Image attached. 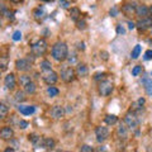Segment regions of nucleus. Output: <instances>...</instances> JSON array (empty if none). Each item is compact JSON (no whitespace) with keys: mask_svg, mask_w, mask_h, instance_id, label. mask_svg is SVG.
Returning a JSON list of instances; mask_svg holds the SVG:
<instances>
[{"mask_svg":"<svg viewBox=\"0 0 152 152\" xmlns=\"http://www.w3.org/2000/svg\"><path fill=\"white\" fill-rule=\"evenodd\" d=\"M18 110L20 112V114H23V115H31V114H33L36 112V107H33V105H19Z\"/></svg>","mask_w":152,"mask_h":152,"instance_id":"nucleus-16","label":"nucleus"},{"mask_svg":"<svg viewBox=\"0 0 152 152\" xmlns=\"http://www.w3.org/2000/svg\"><path fill=\"white\" fill-rule=\"evenodd\" d=\"M136 9H137V7L134 3H127L122 7V13L127 17H132L133 14H136Z\"/></svg>","mask_w":152,"mask_h":152,"instance_id":"nucleus-8","label":"nucleus"},{"mask_svg":"<svg viewBox=\"0 0 152 152\" xmlns=\"http://www.w3.org/2000/svg\"><path fill=\"white\" fill-rule=\"evenodd\" d=\"M117 14H118L117 8H115V7L112 8V9H110V15H112V17H117Z\"/></svg>","mask_w":152,"mask_h":152,"instance_id":"nucleus-42","label":"nucleus"},{"mask_svg":"<svg viewBox=\"0 0 152 152\" xmlns=\"http://www.w3.org/2000/svg\"><path fill=\"white\" fill-rule=\"evenodd\" d=\"M150 13H151V14H152V5H151V7H150Z\"/></svg>","mask_w":152,"mask_h":152,"instance_id":"nucleus-47","label":"nucleus"},{"mask_svg":"<svg viewBox=\"0 0 152 152\" xmlns=\"http://www.w3.org/2000/svg\"><path fill=\"white\" fill-rule=\"evenodd\" d=\"M24 90H26V93H28V94H34L36 93V85H34V83L28 84L27 86L24 88Z\"/></svg>","mask_w":152,"mask_h":152,"instance_id":"nucleus-28","label":"nucleus"},{"mask_svg":"<svg viewBox=\"0 0 152 152\" xmlns=\"http://www.w3.org/2000/svg\"><path fill=\"white\" fill-rule=\"evenodd\" d=\"M51 69H52V65H51V62L48 60H43L41 62V70L42 71H45V72H48V71H51Z\"/></svg>","mask_w":152,"mask_h":152,"instance_id":"nucleus-23","label":"nucleus"},{"mask_svg":"<svg viewBox=\"0 0 152 152\" xmlns=\"http://www.w3.org/2000/svg\"><path fill=\"white\" fill-rule=\"evenodd\" d=\"M4 152H15V151H14V150L12 148V147H9V148H7V150L4 151Z\"/></svg>","mask_w":152,"mask_h":152,"instance_id":"nucleus-46","label":"nucleus"},{"mask_svg":"<svg viewBox=\"0 0 152 152\" xmlns=\"http://www.w3.org/2000/svg\"><path fill=\"white\" fill-rule=\"evenodd\" d=\"M57 74L55 72V71H48V72H45V75H43V80H45V83L47 84V85H53V84H56V81H57Z\"/></svg>","mask_w":152,"mask_h":152,"instance_id":"nucleus-9","label":"nucleus"},{"mask_svg":"<svg viewBox=\"0 0 152 152\" xmlns=\"http://www.w3.org/2000/svg\"><path fill=\"white\" fill-rule=\"evenodd\" d=\"M143 58L146 61H148V60H152V50H147L145 52V56H143Z\"/></svg>","mask_w":152,"mask_h":152,"instance_id":"nucleus-36","label":"nucleus"},{"mask_svg":"<svg viewBox=\"0 0 152 152\" xmlns=\"http://www.w3.org/2000/svg\"><path fill=\"white\" fill-rule=\"evenodd\" d=\"M100 58L103 60V61H108L109 60V53L107 51H102L100 52Z\"/></svg>","mask_w":152,"mask_h":152,"instance_id":"nucleus-37","label":"nucleus"},{"mask_svg":"<svg viewBox=\"0 0 152 152\" xmlns=\"http://www.w3.org/2000/svg\"><path fill=\"white\" fill-rule=\"evenodd\" d=\"M80 15H81V12H80L79 8H71V10H70V18L72 19V20L77 22Z\"/></svg>","mask_w":152,"mask_h":152,"instance_id":"nucleus-20","label":"nucleus"},{"mask_svg":"<svg viewBox=\"0 0 152 152\" xmlns=\"http://www.w3.org/2000/svg\"><path fill=\"white\" fill-rule=\"evenodd\" d=\"M142 84H143V86H145V90H146L147 95L152 96V79H150V77L142 79Z\"/></svg>","mask_w":152,"mask_h":152,"instance_id":"nucleus-18","label":"nucleus"},{"mask_svg":"<svg viewBox=\"0 0 152 152\" xmlns=\"http://www.w3.org/2000/svg\"><path fill=\"white\" fill-rule=\"evenodd\" d=\"M19 83H20L22 86H27L28 84H31L32 83V80H31V76H28V75H22L20 77H19Z\"/></svg>","mask_w":152,"mask_h":152,"instance_id":"nucleus-22","label":"nucleus"},{"mask_svg":"<svg viewBox=\"0 0 152 152\" xmlns=\"http://www.w3.org/2000/svg\"><path fill=\"white\" fill-rule=\"evenodd\" d=\"M45 147L46 148H53L55 147V141L52 138H45Z\"/></svg>","mask_w":152,"mask_h":152,"instance_id":"nucleus-30","label":"nucleus"},{"mask_svg":"<svg viewBox=\"0 0 152 152\" xmlns=\"http://www.w3.org/2000/svg\"><path fill=\"white\" fill-rule=\"evenodd\" d=\"M60 5L62 7V8H65V9H67V8L71 5V3H70V1H65V0H61V1H60Z\"/></svg>","mask_w":152,"mask_h":152,"instance_id":"nucleus-39","label":"nucleus"},{"mask_svg":"<svg viewBox=\"0 0 152 152\" xmlns=\"http://www.w3.org/2000/svg\"><path fill=\"white\" fill-rule=\"evenodd\" d=\"M104 122H105L108 126H113L118 122V118H117V115H114V114H108V115L104 118Z\"/></svg>","mask_w":152,"mask_h":152,"instance_id":"nucleus-21","label":"nucleus"},{"mask_svg":"<svg viewBox=\"0 0 152 152\" xmlns=\"http://www.w3.org/2000/svg\"><path fill=\"white\" fill-rule=\"evenodd\" d=\"M80 152H94L93 151V147L89 146V145H83L81 148H80Z\"/></svg>","mask_w":152,"mask_h":152,"instance_id":"nucleus-34","label":"nucleus"},{"mask_svg":"<svg viewBox=\"0 0 152 152\" xmlns=\"http://www.w3.org/2000/svg\"><path fill=\"white\" fill-rule=\"evenodd\" d=\"M137 27L140 28L141 31H146V29H148V28L152 27V18H145V19H140L138 22H137Z\"/></svg>","mask_w":152,"mask_h":152,"instance_id":"nucleus-10","label":"nucleus"},{"mask_svg":"<svg viewBox=\"0 0 152 152\" xmlns=\"http://www.w3.org/2000/svg\"><path fill=\"white\" fill-rule=\"evenodd\" d=\"M95 136H96L98 142H104L109 136L108 128L107 127H96V129H95Z\"/></svg>","mask_w":152,"mask_h":152,"instance_id":"nucleus-6","label":"nucleus"},{"mask_svg":"<svg viewBox=\"0 0 152 152\" xmlns=\"http://www.w3.org/2000/svg\"><path fill=\"white\" fill-rule=\"evenodd\" d=\"M76 27H77V29L84 31L85 28H86V22H85L84 19H81V20H77V22H76Z\"/></svg>","mask_w":152,"mask_h":152,"instance_id":"nucleus-31","label":"nucleus"},{"mask_svg":"<svg viewBox=\"0 0 152 152\" xmlns=\"http://www.w3.org/2000/svg\"><path fill=\"white\" fill-rule=\"evenodd\" d=\"M146 103V100H145V98H140L137 102H134L132 104V108H131V112H137V110H141L142 109V107H143V104Z\"/></svg>","mask_w":152,"mask_h":152,"instance_id":"nucleus-19","label":"nucleus"},{"mask_svg":"<svg viewBox=\"0 0 152 152\" xmlns=\"http://www.w3.org/2000/svg\"><path fill=\"white\" fill-rule=\"evenodd\" d=\"M47 94H48V96L53 98V96H57V95L60 94V90L55 88V86H50L48 89H47Z\"/></svg>","mask_w":152,"mask_h":152,"instance_id":"nucleus-25","label":"nucleus"},{"mask_svg":"<svg viewBox=\"0 0 152 152\" xmlns=\"http://www.w3.org/2000/svg\"><path fill=\"white\" fill-rule=\"evenodd\" d=\"M104 76H105V74H104V72H98V74H95L94 79L98 81V80H100V79H104Z\"/></svg>","mask_w":152,"mask_h":152,"instance_id":"nucleus-41","label":"nucleus"},{"mask_svg":"<svg viewBox=\"0 0 152 152\" xmlns=\"http://www.w3.org/2000/svg\"><path fill=\"white\" fill-rule=\"evenodd\" d=\"M8 107L5 105L4 103L0 104V118H5L7 117V114H8Z\"/></svg>","mask_w":152,"mask_h":152,"instance_id":"nucleus-27","label":"nucleus"},{"mask_svg":"<svg viewBox=\"0 0 152 152\" xmlns=\"http://www.w3.org/2000/svg\"><path fill=\"white\" fill-rule=\"evenodd\" d=\"M14 136V131L10 127H3L1 131H0V137L3 140H12Z\"/></svg>","mask_w":152,"mask_h":152,"instance_id":"nucleus-13","label":"nucleus"},{"mask_svg":"<svg viewBox=\"0 0 152 152\" xmlns=\"http://www.w3.org/2000/svg\"><path fill=\"white\" fill-rule=\"evenodd\" d=\"M13 41H15V42H18V41H20L22 39V32L20 31H15L13 33Z\"/></svg>","mask_w":152,"mask_h":152,"instance_id":"nucleus-32","label":"nucleus"},{"mask_svg":"<svg viewBox=\"0 0 152 152\" xmlns=\"http://www.w3.org/2000/svg\"><path fill=\"white\" fill-rule=\"evenodd\" d=\"M69 55V50H67V45L65 42H57L52 47V57L58 61V62H62L67 58Z\"/></svg>","mask_w":152,"mask_h":152,"instance_id":"nucleus-1","label":"nucleus"},{"mask_svg":"<svg viewBox=\"0 0 152 152\" xmlns=\"http://www.w3.org/2000/svg\"><path fill=\"white\" fill-rule=\"evenodd\" d=\"M118 134H119V136H123V137H126V134H127V131H126V128L121 126L119 128H118Z\"/></svg>","mask_w":152,"mask_h":152,"instance_id":"nucleus-38","label":"nucleus"},{"mask_svg":"<svg viewBox=\"0 0 152 152\" xmlns=\"http://www.w3.org/2000/svg\"><path fill=\"white\" fill-rule=\"evenodd\" d=\"M18 126H19V128H20V129H26V128L29 126V123H28L27 121L20 119V121H19V123H18Z\"/></svg>","mask_w":152,"mask_h":152,"instance_id":"nucleus-35","label":"nucleus"},{"mask_svg":"<svg viewBox=\"0 0 152 152\" xmlns=\"http://www.w3.org/2000/svg\"><path fill=\"white\" fill-rule=\"evenodd\" d=\"M28 138H29V141H31L36 147H39V146H43V147H45V138H42V137L34 134V133L28 136Z\"/></svg>","mask_w":152,"mask_h":152,"instance_id":"nucleus-15","label":"nucleus"},{"mask_svg":"<svg viewBox=\"0 0 152 152\" xmlns=\"http://www.w3.org/2000/svg\"><path fill=\"white\" fill-rule=\"evenodd\" d=\"M61 79H62L65 83L74 81V79H75V71H74V69H71V67L64 69L62 71H61Z\"/></svg>","mask_w":152,"mask_h":152,"instance_id":"nucleus-5","label":"nucleus"},{"mask_svg":"<svg viewBox=\"0 0 152 152\" xmlns=\"http://www.w3.org/2000/svg\"><path fill=\"white\" fill-rule=\"evenodd\" d=\"M148 14H150V8H147L146 5H143V4L137 7V9H136V15L137 17L145 19V18H148V17H147Z\"/></svg>","mask_w":152,"mask_h":152,"instance_id":"nucleus-11","label":"nucleus"},{"mask_svg":"<svg viewBox=\"0 0 152 152\" xmlns=\"http://www.w3.org/2000/svg\"><path fill=\"white\" fill-rule=\"evenodd\" d=\"M76 74H77V76H80V77H86V76L89 75L88 66L85 64H79L77 69H76Z\"/></svg>","mask_w":152,"mask_h":152,"instance_id":"nucleus-17","label":"nucleus"},{"mask_svg":"<svg viewBox=\"0 0 152 152\" xmlns=\"http://www.w3.org/2000/svg\"><path fill=\"white\" fill-rule=\"evenodd\" d=\"M77 48L81 50V51L85 50V43H84V42H77Z\"/></svg>","mask_w":152,"mask_h":152,"instance_id":"nucleus-43","label":"nucleus"},{"mask_svg":"<svg viewBox=\"0 0 152 152\" xmlns=\"http://www.w3.org/2000/svg\"><path fill=\"white\" fill-rule=\"evenodd\" d=\"M94 152H105V147H103V146L102 147H98V148L95 150Z\"/></svg>","mask_w":152,"mask_h":152,"instance_id":"nucleus-45","label":"nucleus"},{"mask_svg":"<svg viewBox=\"0 0 152 152\" xmlns=\"http://www.w3.org/2000/svg\"><path fill=\"white\" fill-rule=\"evenodd\" d=\"M128 28H129V29H134L136 28V24L133 22H128Z\"/></svg>","mask_w":152,"mask_h":152,"instance_id":"nucleus-44","label":"nucleus"},{"mask_svg":"<svg viewBox=\"0 0 152 152\" xmlns=\"http://www.w3.org/2000/svg\"><path fill=\"white\" fill-rule=\"evenodd\" d=\"M51 115L55 118V119H58V118H62L65 115V109L64 107L60 105H55L53 108L51 109Z\"/></svg>","mask_w":152,"mask_h":152,"instance_id":"nucleus-12","label":"nucleus"},{"mask_svg":"<svg viewBox=\"0 0 152 152\" xmlns=\"http://www.w3.org/2000/svg\"><path fill=\"white\" fill-rule=\"evenodd\" d=\"M141 71H142V67L140 65H137V66H134V67L132 69V75L133 76H138L141 74Z\"/></svg>","mask_w":152,"mask_h":152,"instance_id":"nucleus-33","label":"nucleus"},{"mask_svg":"<svg viewBox=\"0 0 152 152\" xmlns=\"http://www.w3.org/2000/svg\"><path fill=\"white\" fill-rule=\"evenodd\" d=\"M46 50H47V43L45 39H39V41H37L34 45H32V53L34 57L42 56L46 52Z\"/></svg>","mask_w":152,"mask_h":152,"instance_id":"nucleus-2","label":"nucleus"},{"mask_svg":"<svg viewBox=\"0 0 152 152\" xmlns=\"http://www.w3.org/2000/svg\"><path fill=\"white\" fill-rule=\"evenodd\" d=\"M33 15H34V18L37 20H41V19H43V17H45V12L42 10L41 8H37L33 10Z\"/></svg>","mask_w":152,"mask_h":152,"instance_id":"nucleus-24","label":"nucleus"},{"mask_svg":"<svg viewBox=\"0 0 152 152\" xmlns=\"http://www.w3.org/2000/svg\"><path fill=\"white\" fill-rule=\"evenodd\" d=\"M15 67L19 71H28L32 67V62L28 58H20V60H17L15 62Z\"/></svg>","mask_w":152,"mask_h":152,"instance_id":"nucleus-7","label":"nucleus"},{"mask_svg":"<svg viewBox=\"0 0 152 152\" xmlns=\"http://www.w3.org/2000/svg\"><path fill=\"white\" fill-rule=\"evenodd\" d=\"M15 100L18 102V103H22V102H24L26 100V96H24V93L23 91H17V94H15Z\"/></svg>","mask_w":152,"mask_h":152,"instance_id":"nucleus-29","label":"nucleus"},{"mask_svg":"<svg viewBox=\"0 0 152 152\" xmlns=\"http://www.w3.org/2000/svg\"><path fill=\"white\" fill-rule=\"evenodd\" d=\"M113 89H114V84L112 81H109V80H103V81L99 84V94H100L102 96L110 95Z\"/></svg>","mask_w":152,"mask_h":152,"instance_id":"nucleus-3","label":"nucleus"},{"mask_svg":"<svg viewBox=\"0 0 152 152\" xmlns=\"http://www.w3.org/2000/svg\"><path fill=\"white\" fill-rule=\"evenodd\" d=\"M141 53V45H136L134 46V48H133L132 51V58H138V56Z\"/></svg>","mask_w":152,"mask_h":152,"instance_id":"nucleus-26","label":"nucleus"},{"mask_svg":"<svg viewBox=\"0 0 152 152\" xmlns=\"http://www.w3.org/2000/svg\"><path fill=\"white\" fill-rule=\"evenodd\" d=\"M4 84H5V86L9 90L14 89V86H15V75L14 74H8L5 76V79H4Z\"/></svg>","mask_w":152,"mask_h":152,"instance_id":"nucleus-14","label":"nucleus"},{"mask_svg":"<svg viewBox=\"0 0 152 152\" xmlns=\"http://www.w3.org/2000/svg\"><path fill=\"white\" fill-rule=\"evenodd\" d=\"M124 122L127 127L129 128V129H134V128L138 127V119H137V117L134 115V113L133 112H128L124 117Z\"/></svg>","mask_w":152,"mask_h":152,"instance_id":"nucleus-4","label":"nucleus"},{"mask_svg":"<svg viewBox=\"0 0 152 152\" xmlns=\"http://www.w3.org/2000/svg\"><path fill=\"white\" fill-rule=\"evenodd\" d=\"M117 33H118V34H124L126 29L123 28V26H117Z\"/></svg>","mask_w":152,"mask_h":152,"instance_id":"nucleus-40","label":"nucleus"}]
</instances>
